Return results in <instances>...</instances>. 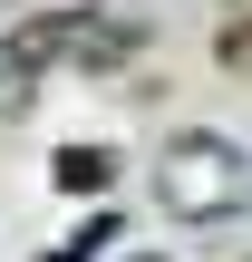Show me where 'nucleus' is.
<instances>
[{"label":"nucleus","mask_w":252,"mask_h":262,"mask_svg":"<svg viewBox=\"0 0 252 262\" xmlns=\"http://www.w3.org/2000/svg\"><path fill=\"white\" fill-rule=\"evenodd\" d=\"M58 185H68V194H97V185H107V156H97V146H68V156H58Z\"/></svg>","instance_id":"nucleus-1"}]
</instances>
